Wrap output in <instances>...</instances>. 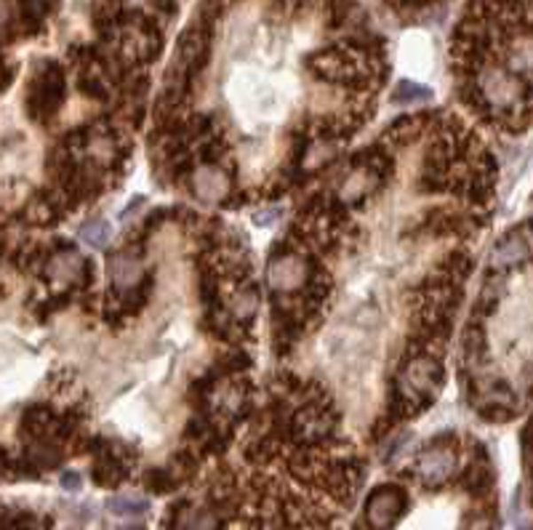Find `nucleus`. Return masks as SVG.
Wrapping results in <instances>:
<instances>
[{
  "instance_id": "1",
  "label": "nucleus",
  "mask_w": 533,
  "mask_h": 530,
  "mask_svg": "<svg viewBox=\"0 0 533 530\" xmlns=\"http://www.w3.org/2000/svg\"><path fill=\"white\" fill-rule=\"evenodd\" d=\"M445 384V368L432 355H411L397 378V392L389 402L395 416L419 413L429 408Z\"/></svg>"
},
{
  "instance_id": "2",
  "label": "nucleus",
  "mask_w": 533,
  "mask_h": 530,
  "mask_svg": "<svg viewBox=\"0 0 533 530\" xmlns=\"http://www.w3.org/2000/svg\"><path fill=\"white\" fill-rule=\"evenodd\" d=\"M65 105V70L59 62L46 59L35 67L27 89V113L35 123H49Z\"/></svg>"
},
{
  "instance_id": "3",
  "label": "nucleus",
  "mask_w": 533,
  "mask_h": 530,
  "mask_svg": "<svg viewBox=\"0 0 533 530\" xmlns=\"http://www.w3.org/2000/svg\"><path fill=\"white\" fill-rule=\"evenodd\" d=\"M317 277V269L312 267L310 259H304L296 251H275L270 259V269H267V280L272 293L278 296H288V293H307V288L312 285V280Z\"/></svg>"
},
{
  "instance_id": "4",
  "label": "nucleus",
  "mask_w": 533,
  "mask_h": 530,
  "mask_svg": "<svg viewBox=\"0 0 533 530\" xmlns=\"http://www.w3.org/2000/svg\"><path fill=\"white\" fill-rule=\"evenodd\" d=\"M339 418L331 410V402L325 400H310L304 408H299V413H294L291 418V434L299 442H323L333 434Z\"/></svg>"
},
{
  "instance_id": "5",
  "label": "nucleus",
  "mask_w": 533,
  "mask_h": 530,
  "mask_svg": "<svg viewBox=\"0 0 533 530\" xmlns=\"http://www.w3.org/2000/svg\"><path fill=\"white\" fill-rule=\"evenodd\" d=\"M405 503H408V495H405L403 487H397V485H381V487H376L365 498V522L373 530H387V527H392L403 517Z\"/></svg>"
},
{
  "instance_id": "6",
  "label": "nucleus",
  "mask_w": 533,
  "mask_h": 530,
  "mask_svg": "<svg viewBox=\"0 0 533 530\" xmlns=\"http://www.w3.org/2000/svg\"><path fill=\"white\" fill-rule=\"evenodd\" d=\"M456 450L448 448V445H440V442H432L416 461V469H419V477L427 482V485H443L448 482L453 474H456Z\"/></svg>"
},
{
  "instance_id": "7",
  "label": "nucleus",
  "mask_w": 533,
  "mask_h": 530,
  "mask_svg": "<svg viewBox=\"0 0 533 530\" xmlns=\"http://www.w3.org/2000/svg\"><path fill=\"white\" fill-rule=\"evenodd\" d=\"M528 259H530V246H528V240L522 238V232H506V235L498 238V243L493 246L490 259H488V267H490L496 275H501V272H506V269L522 267Z\"/></svg>"
},
{
  "instance_id": "8",
  "label": "nucleus",
  "mask_w": 533,
  "mask_h": 530,
  "mask_svg": "<svg viewBox=\"0 0 533 530\" xmlns=\"http://www.w3.org/2000/svg\"><path fill=\"white\" fill-rule=\"evenodd\" d=\"M110 277L115 283V288L129 291L134 285H139L145 280L142 275V259L134 251H121L110 259Z\"/></svg>"
},
{
  "instance_id": "9",
  "label": "nucleus",
  "mask_w": 533,
  "mask_h": 530,
  "mask_svg": "<svg viewBox=\"0 0 533 530\" xmlns=\"http://www.w3.org/2000/svg\"><path fill=\"white\" fill-rule=\"evenodd\" d=\"M59 203H62L59 198H54V195H49V192H38L33 200H27V206H25V219H27L30 224H35V227H51V224H57V222L65 216V211H62Z\"/></svg>"
},
{
  "instance_id": "10",
  "label": "nucleus",
  "mask_w": 533,
  "mask_h": 530,
  "mask_svg": "<svg viewBox=\"0 0 533 530\" xmlns=\"http://www.w3.org/2000/svg\"><path fill=\"white\" fill-rule=\"evenodd\" d=\"M51 0H17V25L25 35L43 30L46 17L51 14Z\"/></svg>"
},
{
  "instance_id": "11",
  "label": "nucleus",
  "mask_w": 533,
  "mask_h": 530,
  "mask_svg": "<svg viewBox=\"0 0 533 530\" xmlns=\"http://www.w3.org/2000/svg\"><path fill=\"white\" fill-rule=\"evenodd\" d=\"M126 477V466L121 458L110 456V453H102L94 464V479L97 485H105V487H115L121 485V479Z\"/></svg>"
},
{
  "instance_id": "12",
  "label": "nucleus",
  "mask_w": 533,
  "mask_h": 530,
  "mask_svg": "<svg viewBox=\"0 0 533 530\" xmlns=\"http://www.w3.org/2000/svg\"><path fill=\"white\" fill-rule=\"evenodd\" d=\"M57 416L51 413L49 405H30L22 416V429L33 437H43L54 426Z\"/></svg>"
},
{
  "instance_id": "13",
  "label": "nucleus",
  "mask_w": 533,
  "mask_h": 530,
  "mask_svg": "<svg viewBox=\"0 0 533 530\" xmlns=\"http://www.w3.org/2000/svg\"><path fill=\"white\" fill-rule=\"evenodd\" d=\"M488 485H490V461H488V456H485L482 448H480V456L472 461V466H469L466 474H464V487L472 490V493H480V490H485Z\"/></svg>"
},
{
  "instance_id": "14",
  "label": "nucleus",
  "mask_w": 533,
  "mask_h": 530,
  "mask_svg": "<svg viewBox=\"0 0 533 530\" xmlns=\"http://www.w3.org/2000/svg\"><path fill=\"white\" fill-rule=\"evenodd\" d=\"M464 357H466V362L469 365H474V362H480L482 357H485V352H488V341H485V333H482V328L477 325V323H472L469 328H466V333H464Z\"/></svg>"
},
{
  "instance_id": "15",
  "label": "nucleus",
  "mask_w": 533,
  "mask_h": 530,
  "mask_svg": "<svg viewBox=\"0 0 533 530\" xmlns=\"http://www.w3.org/2000/svg\"><path fill=\"white\" fill-rule=\"evenodd\" d=\"M107 509L115 514V517H139V514H145L147 509H150V503H147V498H142V495H113L110 501H107Z\"/></svg>"
},
{
  "instance_id": "16",
  "label": "nucleus",
  "mask_w": 533,
  "mask_h": 530,
  "mask_svg": "<svg viewBox=\"0 0 533 530\" xmlns=\"http://www.w3.org/2000/svg\"><path fill=\"white\" fill-rule=\"evenodd\" d=\"M27 461L41 466V469H51V466H57L62 461V456L51 442H46L43 437H35V442L27 448Z\"/></svg>"
},
{
  "instance_id": "17",
  "label": "nucleus",
  "mask_w": 533,
  "mask_h": 530,
  "mask_svg": "<svg viewBox=\"0 0 533 530\" xmlns=\"http://www.w3.org/2000/svg\"><path fill=\"white\" fill-rule=\"evenodd\" d=\"M219 514L211 511V509H203V511H184L179 517V530H216L219 527Z\"/></svg>"
},
{
  "instance_id": "18",
  "label": "nucleus",
  "mask_w": 533,
  "mask_h": 530,
  "mask_svg": "<svg viewBox=\"0 0 533 530\" xmlns=\"http://www.w3.org/2000/svg\"><path fill=\"white\" fill-rule=\"evenodd\" d=\"M110 238H113V227L105 219H94V222L83 224V230H81V240L91 248H105L110 243Z\"/></svg>"
},
{
  "instance_id": "19",
  "label": "nucleus",
  "mask_w": 533,
  "mask_h": 530,
  "mask_svg": "<svg viewBox=\"0 0 533 530\" xmlns=\"http://www.w3.org/2000/svg\"><path fill=\"white\" fill-rule=\"evenodd\" d=\"M429 97H432V89L419 86V83H413V81L397 83V89H395V94H392V99H395L397 105H413V102H421V99H429Z\"/></svg>"
},
{
  "instance_id": "20",
  "label": "nucleus",
  "mask_w": 533,
  "mask_h": 530,
  "mask_svg": "<svg viewBox=\"0 0 533 530\" xmlns=\"http://www.w3.org/2000/svg\"><path fill=\"white\" fill-rule=\"evenodd\" d=\"M78 89L86 94V97H91V99H107V83H105V78L102 75H97V73H91L89 67L81 73V78H78Z\"/></svg>"
},
{
  "instance_id": "21",
  "label": "nucleus",
  "mask_w": 533,
  "mask_h": 530,
  "mask_svg": "<svg viewBox=\"0 0 533 530\" xmlns=\"http://www.w3.org/2000/svg\"><path fill=\"white\" fill-rule=\"evenodd\" d=\"M147 485H150V490H155V493H166V490H171V487L176 485V479L171 477L169 469H153V472L147 474Z\"/></svg>"
},
{
  "instance_id": "22",
  "label": "nucleus",
  "mask_w": 533,
  "mask_h": 530,
  "mask_svg": "<svg viewBox=\"0 0 533 530\" xmlns=\"http://www.w3.org/2000/svg\"><path fill=\"white\" fill-rule=\"evenodd\" d=\"M62 487L78 490V487H81V474H78V472H65V474H62Z\"/></svg>"
},
{
  "instance_id": "23",
  "label": "nucleus",
  "mask_w": 533,
  "mask_h": 530,
  "mask_svg": "<svg viewBox=\"0 0 533 530\" xmlns=\"http://www.w3.org/2000/svg\"><path fill=\"white\" fill-rule=\"evenodd\" d=\"M530 448H533V416L522 429V450H530Z\"/></svg>"
},
{
  "instance_id": "24",
  "label": "nucleus",
  "mask_w": 533,
  "mask_h": 530,
  "mask_svg": "<svg viewBox=\"0 0 533 530\" xmlns=\"http://www.w3.org/2000/svg\"><path fill=\"white\" fill-rule=\"evenodd\" d=\"M145 203H147L145 198H134V200H131V206H129V211H123L121 216H123V219H131V216H134V214H137V211L145 206Z\"/></svg>"
},
{
  "instance_id": "25",
  "label": "nucleus",
  "mask_w": 533,
  "mask_h": 530,
  "mask_svg": "<svg viewBox=\"0 0 533 530\" xmlns=\"http://www.w3.org/2000/svg\"><path fill=\"white\" fill-rule=\"evenodd\" d=\"M155 4H158V9H161L163 14H169V17L176 14V4H174V0H155Z\"/></svg>"
},
{
  "instance_id": "26",
  "label": "nucleus",
  "mask_w": 533,
  "mask_h": 530,
  "mask_svg": "<svg viewBox=\"0 0 533 530\" xmlns=\"http://www.w3.org/2000/svg\"><path fill=\"white\" fill-rule=\"evenodd\" d=\"M280 216V208H272V211H267V214H259L256 216V224H267L270 219H278Z\"/></svg>"
},
{
  "instance_id": "27",
  "label": "nucleus",
  "mask_w": 533,
  "mask_h": 530,
  "mask_svg": "<svg viewBox=\"0 0 533 530\" xmlns=\"http://www.w3.org/2000/svg\"><path fill=\"white\" fill-rule=\"evenodd\" d=\"M121 530H147V527H142V525H126V527H121Z\"/></svg>"
}]
</instances>
